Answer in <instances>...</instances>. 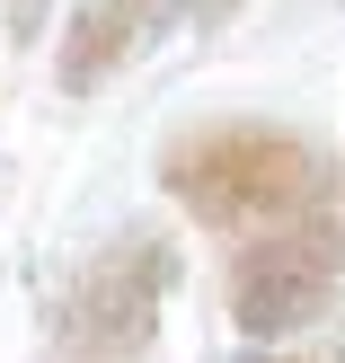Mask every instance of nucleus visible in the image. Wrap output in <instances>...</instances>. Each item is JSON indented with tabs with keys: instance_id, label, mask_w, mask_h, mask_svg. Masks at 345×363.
<instances>
[{
	"instance_id": "423d86ee",
	"label": "nucleus",
	"mask_w": 345,
	"mask_h": 363,
	"mask_svg": "<svg viewBox=\"0 0 345 363\" xmlns=\"http://www.w3.org/2000/svg\"><path fill=\"white\" fill-rule=\"evenodd\" d=\"M177 9H186V18H195V27H204V35H213V27H230V18H239V9H248V0H177Z\"/></svg>"
},
{
	"instance_id": "f257e3e1",
	"label": "nucleus",
	"mask_w": 345,
	"mask_h": 363,
	"mask_svg": "<svg viewBox=\"0 0 345 363\" xmlns=\"http://www.w3.org/2000/svg\"><path fill=\"white\" fill-rule=\"evenodd\" d=\"M319 151L283 124L257 116H222V124H186L159 142V186L186 222L204 230H266L319 186Z\"/></svg>"
},
{
	"instance_id": "7ed1b4c3",
	"label": "nucleus",
	"mask_w": 345,
	"mask_h": 363,
	"mask_svg": "<svg viewBox=\"0 0 345 363\" xmlns=\"http://www.w3.org/2000/svg\"><path fill=\"white\" fill-rule=\"evenodd\" d=\"M169 284H177V248L159 230L106 240L53 301V354L62 363H142L159 337V311H169Z\"/></svg>"
},
{
	"instance_id": "f03ea898",
	"label": "nucleus",
	"mask_w": 345,
	"mask_h": 363,
	"mask_svg": "<svg viewBox=\"0 0 345 363\" xmlns=\"http://www.w3.org/2000/svg\"><path fill=\"white\" fill-rule=\"evenodd\" d=\"M336 284H345V195L319 177L283 222L248 230V248L230 257L222 301H230V328L248 346H283L293 328L328 319Z\"/></svg>"
},
{
	"instance_id": "39448f33",
	"label": "nucleus",
	"mask_w": 345,
	"mask_h": 363,
	"mask_svg": "<svg viewBox=\"0 0 345 363\" xmlns=\"http://www.w3.org/2000/svg\"><path fill=\"white\" fill-rule=\"evenodd\" d=\"M45 27H53V0H0V35L9 45H45Z\"/></svg>"
},
{
	"instance_id": "0eeeda50",
	"label": "nucleus",
	"mask_w": 345,
	"mask_h": 363,
	"mask_svg": "<svg viewBox=\"0 0 345 363\" xmlns=\"http://www.w3.org/2000/svg\"><path fill=\"white\" fill-rule=\"evenodd\" d=\"M230 363H310V354H283V346H248V354H230Z\"/></svg>"
},
{
	"instance_id": "20e7f679",
	"label": "nucleus",
	"mask_w": 345,
	"mask_h": 363,
	"mask_svg": "<svg viewBox=\"0 0 345 363\" xmlns=\"http://www.w3.org/2000/svg\"><path fill=\"white\" fill-rule=\"evenodd\" d=\"M169 18H177V0H80L71 27H62V45H53V80H62L71 98H98L133 53L159 45Z\"/></svg>"
}]
</instances>
